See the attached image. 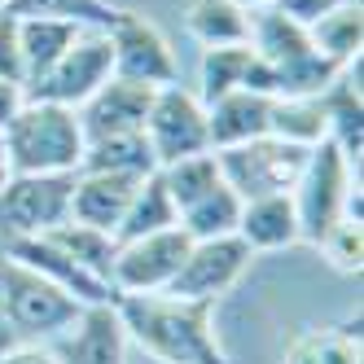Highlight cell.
I'll use <instances>...</instances> for the list:
<instances>
[{
	"mask_svg": "<svg viewBox=\"0 0 364 364\" xmlns=\"http://www.w3.org/2000/svg\"><path fill=\"white\" fill-rule=\"evenodd\" d=\"M75 176H9L0 189V242L44 237L70 220Z\"/></svg>",
	"mask_w": 364,
	"mask_h": 364,
	"instance_id": "9",
	"label": "cell"
},
{
	"mask_svg": "<svg viewBox=\"0 0 364 364\" xmlns=\"http://www.w3.org/2000/svg\"><path fill=\"white\" fill-rule=\"evenodd\" d=\"M163 228H176V202L163 185V176L154 171L145 176L132 202H127V211L114 228V242H132V237H149V232H163Z\"/></svg>",
	"mask_w": 364,
	"mask_h": 364,
	"instance_id": "24",
	"label": "cell"
},
{
	"mask_svg": "<svg viewBox=\"0 0 364 364\" xmlns=\"http://www.w3.org/2000/svg\"><path fill=\"white\" fill-rule=\"evenodd\" d=\"M27 106V88L14 84V80H0V132L18 119V110Z\"/></svg>",
	"mask_w": 364,
	"mask_h": 364,
	"instance_id": "34",
	"label": "cell"
},
{
	"mask_svg": "<svg viewBox=\"0 0 364 364\" xmlns=\"http://www.w3.org/2000/svg\"><path fill=\"white\" fill-rule=\"evenodd\" d=\"M0 303H5L18 343H53L84 311V303H75L66 290H58L53 281H44L27 264L9 259L5 250H0Z\"/></svg>",
	"mask_w": 364,
	"mask_h": 364,
	"instance_id": "5",
	"label": "cell"
},
{
	"mask_svg": "<svg viewBox=\"0 0 364 364\" xmlns=\"http://www.w3.org/2000/svg\"><path fill=\"white\" fill-rule=\"evenodd\" d=\"M154 88L145 84H127V80H110L101 84L75 114H80L84 141L97 136H123V132H145V114H149Z\"/></svg>",
	"mask_w": 364,
	"mask_h": 364,
	"instance_id": "15",
	"label": "cell"
},
{
	"mask_svg": "<svg viewBox=\"0 0 364 364\" xmlns=\"http://www.w3.org/2000/svg\"><path fill=\"white\" fill-rule=\"evenodd\" d=\"M360 189V167L347 159L333 141L311 145L303 176L294 185V211H299V242L321 246L333 224L347 220V202Z\"/></svg>",
	"mask_w": 364,
	"mask_h": 364,
	"instance_id": "4",
	"label": "cell"
},
{
	"mask_svg": "<svg viewBox=\"0 0 364 364\" xmlns=\"http://www.w3.org/2000/svg\"><path fill=\"white\" fill-rule=\"evenodd\" d=\"M62 364H127V333L114 303H92L62 338L48 343Z\"/></svg>",
	"mask_w": 364,
	"mask_h": 364,
	"instance_id": "13",
	"label": "cell"
},
{
	"mask_svg": "<svg viewBox=\"0 0 364 364\" xmlns=\"http://www.w3.org/2000/svg\"><path fill=\"white\" fill-rule=\"evenodd\" d=\"M5 154L14 176H75L84 163L80 114L53 101L27 97V106L5 127Z\"/></svg>",
	"mask_w": 364,
	"mask_h": 364,
	"instance_id": "2",
	"label": "cell"
},
{
	"mask_svg": "<svg viewBox=\"0 0 364 364\" xmlns=\"http://www.w3.org/2000/svg\"><path fill=\"white\" fill-rule=\"evenodd\" d=\"M321 364H360V316L316 333Z\"/></svg>",
	"mask_w": 364,
	"mask_h": 364,
	"instance_id": "31",
	"label": "cell"
},
{
	"mask_svg": "<svg viewBox=\"0 0 364 364\" xmlns=\"http://www.w3.org/2000/svg\"><path fill=\"white\" fill-rule=\"evenodd\" d=\"M237 220H242V198L220 180L211 193H202L176 215V228L189 242H211V237H237Z\"/></svg>",
	"mask_w": 364,
	"mask_h": 364,
	"instance_id": "21",
	"label": "cell"
},
{
	"mask_svg": "<svg viewBox=\"0 0 364 364\" xmlns=\"http://www.w3.org/2000/svg\"><path fill=\"white\" fill-rule=\"evenodd\" d=\"M9 154H5V136H0V189H5V180H9Z\"/></svg>",
	"mask_w": 364,
	"mask_h": 364,
	"instance_id": "38",
	"label": "cell"
},
{
	"mask_svg": "<svg viewBox=\"0 0 364 364\" xmlns=\"http://www.w3.org/2000/svg\"><path fill=\"white\" fill-rule=\"evenodd\" d=\"M141 180L127 176H106V171H75V189H70V220L88 224L101 232H114L127 202H132Z\"/></svg>",
	"mask_w": 364,
	"mask_h": 364,
	"instance_id": "16",
	"label": "cell"
},
{
	"mask_svg": "<svg viewBox=\"0 0 364 364\" xmlns=\"http://www.w3.org/2000/svg\"><path fill=\"white\" fill-rule=\"evenodd\" d=\"M127 343L154 364H232L215 333V303L176 294H114Z\"/></svg>",
	"mask_w": 364,
	"mask_h": 364,
	"instance_id": "1",
	"label": "cell"
},
{
	"mask_svg": "<svg viewBox=\"0 0 364 364\" xmlns=\"http://www.w3.org/2000/svg\"><path fill=\"white\" fill-rule=\"evenodd\" d=\"M307 154L311 149H303V145L277 141V136H259V141L232 145V149H215V163H220L224 185L242 202H255V198L294 193Z\"/></svg>",
	"mask_w": 364,
	"mask_h": 364,
	"instance_id": "6",
	"label": "cell"
},
{
	"mask_svg": "<svg viewBox=\"0 0 364 364\" xmlns=\"http://www.w3.org/2000/svg\"><path fill=\"white\" fill-rule=\"evenodd\" d=\"M0 80L22 84V53H18V18L0 9ZM27 88V84H22Z\"/></svg>",
	"mask_w": 364,
	"mask_h": 364,
	"instance_id": "32",
	"label": "cell"
},
{
	"mask_svg": "<svg viewBox=\"0 0 364 364\" xmlns=\"http://www.w3.org/2000/svg\"><path fill=\"white\" fill-rule=\"evenodd\" d=\"M268 114H272V97L264 92H224L206 106V132H211V149H232L268 136Z\"/></svg>",
	"mask_w": 364,
	"mask_h": 364,
	"instance_id": "17",
	"label": "cell"
},
{
	"mask_svg": "<svg viewBox=\"0 0 364 364\" xmlns=\"http://www.w3.org/2000/svg\"><path fill=\"white\" fill-rule=\"evenodd\" d=\"M185 255H189V237L180 228L119 242L114 264H110V290L114 294H167Z\"/></svg>",
	"mask_w": 364,
	"mask_h": 364,
	"instance_id": "11",
	"label": "cell"
},
{
	"mask_svg": "<svg viewBox=\"0 0 364 364\" xmlns=\"http://www.w3.org/2000/svg\"><path fill=\"white\" fill-rule=\"evenodd\" d=\"M110 75H114L110 36L101 27H84L80 36H75V44L62 53V62L48 70L36 88H27V97L53 101V106H66V110H80Z\"/></svg>",
	"mask_w": 364,
	"mask_h": 364,
	"instance_id": "10",
	"label": "cell"
},
{
	"mask_svg": "<svg viewBox=\"0 0 364 364\" xmlns=\"http://www.w3.org/2000/svg\"><path fill=\"white\" fill-rule=\"evenodd\" d=\"M145 141H149V154H154L159 167L193 159V154H206L211 149V132H206L202 97L185 84L154 88L149 114H145Z\"/></svg>",
	"mask_w": 364,
	"mask_h": 364,
	"instance_id": "7",
	"label": "cell"
},
{
	"mask_svg": "<svg viewBox=\"0 0 364 364\" xmlns=\"http://www.w3.org/2000/svg\"><path fill=\"white\" fill-rule=\"evenodd\" d=\"M281 364H321V351H316V333H303L299 343L285 351Z\"/></svg>",
	"mask_w": 364,
	"mask_h": 364,
	"instance_id": "35",
	"label": "cell"
},
{
	"mask_svg": "<svg viewBox=\"0 0 364 364\" xmlns=\"http://www.w3.org/2000/svg\"><path fill=\"white\" fill-rule=\"evenodd\" d=\"M0 250H5L9 259H18V264H27L31 272H40L44 281H53L58 290H66L75 303H84V307L114 303V290L106 281H97L92 272H84L62 246H53L48 237H14V242H0Z\"/></svg>",
	"mask_w": 364,
	"mask_h": 364,
	"instance_id": "14",
	"label": "cell"
},
{
	"mask_svg": "<svg viewBox=\"0 0 364 364\" xmlns=\"http://www.w3.org/2000/svg\"><path fill=\"white\" fill-rule=\"evenodd\" d=\"M14 347H18V333H14V325H9V316H5V303H0V355L14 351Z\"/></svg>",
	"mask_w": 364,
	"mask_h": 364,
	"instance_id": "36",
	"label": "cell"
},
{
	"mask_svg": "<svg viewBox=\"0 0 364 364\" xmlns=\"http://www.w3.org/2000/svg\"><path fill=\"white\" fill-rule=\"evenodd\" d=\"M5 14H14V18H62V22H75V27L110 31L119 9L110 0H9Z\"/></svg>",
	"mask_w": 364,
	"mask_h": 364,
	"instance_id": "29",
	"label": "cell"
},
{
	"mask_svg": "<svg viewBox=\"0 0 364 364\" xmlns=\"http://www.w3.org/2000/svg\"><path fill=\"white\" fill-rule=\"evenodd\" d=\"M237 237L250 246V255H268V250H290V246H299V211H294V198L290 193H277V198L242 202Z\"/></svg>",
	"mask_w": 364,
	"mask_h": 364,
	"instance_id": "18",
	"label": "cell"
},
{
	"mask_svg": "<svg viewBox=\"0 0 364 364\" xmlns=\"http://www.w3.org/2000/svg\"><path fill=\"white\" fill-rule=\"evenodd\" d=\"M80 171H106V176H127V180H145L159 171L149 154L145 132H123V136H97L84 141V163Z\"/></svg>",
	"mask_w": 364,
	"mask_h": 364,
	"instance_id": "20",
	"label": "cell"
},
{
	"mask_svg": "<svg viewBox=\"0 0 364 364\" xmlns=\"http://www.w3.org/2000/svg\"><path fill=\"white\" fill-rule=\"evenodd\" d=\"M159 176H163V185H167V193L176 202V215L185 211L189 202H198L202 193H211L224 180L220 163H215V149L193 154V159H180V163H167V167H159Z\"/></svg>",
	"mask_w": 364,
	"mask_h": 364,
	"instance_id": "28",
	"label": "cell"
},
{
	"mask_svg": "<svg viewBox=\"0 0 364 364\" xmlns=\"http://www.w3.org/2000/svg\"><path fill=\"white\" fill-rule=\"evenodd\" d=\"M255 255L242 237H211V242H189V255L180 264L171 290L176 299H198V303H220L228 290H237L242 277L250 272Z\"/></svg>",
	"mask_w": 364,
	"mask_h": 364,
	"instance_id": "12",
	"label": "cell"
},
{
	"mask_svg": "<svg viewBox=\"0 0 364 364\" xmlns=\"http://www.w3.org/2000/svg\"><path fill=\"white\" fill-rule=\"evenodd\" d=\"M44 237L53 242V246H62L84 272H92L97 281L110 285V264H114V250H119L114 232H101V228H88V224L66 220V224H58L53 232H44Z\"/></svg>",
	"mask_w": 364,
	"mask_h": 364,
	"instance_id": "26",
	"label": "cell"
},
{
	"mask_svg": "<svg viewBox=\"0 0 364 364\" xmlns=\"http://www.w3.org/2000/svg\"><path fill=\"white\" fill-rule=\"evenodd\" d=\"M250 66H255V48H250V44L202 48V66H198V75H202V88H198L202 106H211V101H215V97H224V92L246 88Z\"/></svg>",
	"mask_w": 364,
	"mask_h": 364,
	"instance_id": "27",
	"label": "cell"
},
{
	"mask_svg": "<svg viewBox=\"0 0 364 364\" xmlns=\"http://www.w3.org/2000/svg\"><path fill=\"white\" fill-rule=\"evenodd\" d=\"M0 364H62V360L48 343H18L14 351L0 355Z\"/></svg>",
	"mask_w": 364,
	"mask_h": 364,
	"instance_id": "33",
	"label": "cell"
},
{
	"mask_svg": "<svg viewBox=\"0 0 364 364\" xmlns=\"http://www.w3.org/2000/svg\"><path fill=\"white\" fill-rule=\"evenodd\" d=\"M185 27L202 48H224V44H250V14L232 0H189Z\"/></svg>",
	"mask_w": 364,
	"mask_h": 364,
	"instance_id": "22",
	"label": "cell"
},
{
	"mask_svg": "<svg viewBox=\"0 0 364 364\" xmlns=\"http://www.w3.org/2000/svg\"><path fill=\"white\" fill-rule=\"evenodd\" d=\"M232 5H242L246 14H259V9H272L277 0H232Z\"/></svg>",
	"mask_w": 364,
	"mask_h": 364,
	"instance_id": "37",
	"label": "cell"
},
{
	"mask_svg": "<svg viewBox=\"0 0 364 364\" xmlns=\"http://www.w3.org/2000/svg\"><path fill=\"white\" fill-rule=\"evenodd\" d=\"M250 48L272 66L277 97H321L338 80V70H343L311 48L299 22H290L277 9L250 14Z\"/></svg>",
	"mask_w": 364,
	"mask_h": 364,
	"instance_id": "3",
	"label": "cell"
},
{
	"mask_svg": "<svg viewBox=\"0 0 364 364\" xmlns=\"http://www.w3.org/2000/svg\"><path fill=\"white\" fill-rule=\"evenodd\" d=\"M268 136L290 141V145H303V149L329 141V123H325L321 97H272Z\"/></svg>",
	"mask_w": 364,
	"mask_h": 364,
	"instance_id": "25",
	"label": "cell"
},
{
	"mask_svg": "<svg viewBox=\"0 0 364 364\" xmlns=\"http://www.w3.org/2000/svg\"><path fill=\"white\" fill-rule=\"evenodd\" d=\"M84 27L62 18H18V53H22V84L36 88L48 70L62 62V53L75 44Z\"/></svg>",
	"mask_w": 364,
	"mask_h": 364,
	"instance_id": "19",
	"label": "cell"
},
{
	"mask_svg": "<svg viewBox=\"0 0 364 364\" xmlns=\"http://www.w3.org/2000/svg\"><path fill=\"white\" fill-rule=\"evenodd\" d=\"M329 264L338 268V272H347V277H355L360 268H364V228L355 224V220H343V224H333L329 228V237L316 246Z\"/></svg>",
	"mask_w": 364,
	"mask_h": 364,
	"instance_id": "30",
	"label": "cell"
},
{
	"mask_svg": "<svg viewBox=\"0 0 364 364\" xmlns=\"http://www.w3.org/2000/svg\"><path fill=\"white\" fill-rule=\"evenodd\" d=\"M106 36H110V53H114V80L145 84V88L180 84L176 48L159 31V22H149L136 9H119Z\"/></svg>",
	"mask_w": 364,
	"mask_h": 364,
	"instance_id": "8",
	"label": "cell"
},
{
	"mask_svg": "<svg viewBox=\"0 0 364 364\" xmlns=\"http://www.w3.org/2000/svg\"><path fill=\"white\" fill-rule=\"evenodd\" d=\"M307 40L333 66L360 62V48H364V9L360 5H333L325 18H316L307 27Z\"/></svg>",
	"mask_w": 364,
	"mask_h": 364,
	"instance_id": "23",
	"label": "cell"
},
{
	"mask_svg": "<svg viewBox=\"0 0 364 364\" xmlns=\"http://www.w3.org/2000/svg\"><path fill=\"white\" fill-rule=\"evenodd\" d=\"M0 9H9V0H0Z\"/></svg>",
	"mask_w": 364,
	"mask_h": 364,
	"instance_id": "39",
	"label": "cell"
}]
</instances>
